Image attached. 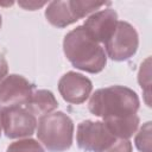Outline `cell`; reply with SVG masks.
<instances>
[{
	"label": "cell",
	"mask_w": 152,
	"mask_h": 152,
	"mask_svg": "<svg viewBox=\"0 0 152 152\" xmlns=\"http://www.w3.org/2000/svg\"><path fill=\"white\" fill-rule=\"evenodd\" d=\"M63 51L72 66L89 74L101 72L107 64L103 48L87 33L83 26H77L65 34Z\"/></svg>",
	"instance_id": "6da1fadb"
},
{
	"label": "cell",
	"mask_w": 152,
	"mask_h": 152,
	"mask_svg": "<svg viewBox=\"0 0 152 152\" xmlns=\"http://www.w3.org/2000/svg\"><path fill=\"white\" fill-rule=\"evenodd\" d=\"M140 101L137 93L124 86H110L94 91L88 102V109L95 116L118 118L137 114Z\"/></svg>",
	"instance_id": "7a4b0ae2"
},
{
	"label": "cell",
	"mask_w": 152,
	"mask_h": 152,
	"mask_svg": "<svg viewBox=\"0 0 152 152\" xmlns=\"http://www.w3.org/2000/svg\"><path fill=\"white\" fill-rule=\"evenodd\" d=\"M37 137L49 152H64L72 145L74 122L63 112H53L40 116Z\"/></svg>",
	"instance_id": "3957f363"
},
{
	"label": "cell",
	"mask_w": 152,
	"mask_h": 152,
	"mask_svg": "<svg viewBox=\"0 0 152 152\" xmlns=\"http://www.w3.org/2000/svg\"><path fill=\"white\" fill-rule=\"evenodd\" d=\"M139 46L137 30L127 21H118L112 37L104 43L106 56L116 62L127 61L133 57Z\"/></svg>",
	"instance_id": "277c9868"
},
{
	"label": "cell",
	"mask_w": 152,
	"mask_h": 152,
	"mask_svg": "<svg viewBox=\"0 0 152 152\" xmlns=\"http://www.w3.org/2000/svg\"><path fill=\"white\" fill-rule=\"evenodd\" d=\"M115 139L103 121L84 120L77 126L76 142L86 152H102Z\"/></svg>",
	"instance_id": "5b68a950"
},
{
	"label": "cell",
	"mask_w": 152,
	"mask_h": 152,
	"mask_svg": "<svg viewBox=\"0 0 152 152\" xmlns=\"http://www.w3.org/2000/svg\"><path fill=\"white\" fill-rule=\"evenodd\" d=\"M1 124L10 139L31 137L37 128V118L23 106L4 107Z\"/></svg>",
	"instance_id": "8992f818"
},
{
	"label": "cell",
	"mask_w": 152,
	"mask_h": 152,
	"mask_svg": "<svg viewBox=\"0 0 152 152\" xmlns=\"http://www.w3.org/2000/svg\"><path fill=\"white\" fill-rule=\"evenodd\" d=\"M34 86L21 75H7L0 82V106H21L25 104L32 93Z\"/></svg>",
	"instance_id": "52a82bcc"
},
{
	"label": "cell",
	"mask_w": 152,
	"mask_h": 152,
	"mask_svg": "<svg viewBox=\"0 0 152 152\" xmlns=\"http://www.w3.org/2000/svg\"><path fill=\"white\" fill-rule=\"evenodd\" d=\"M93 90L91 81L76 71H68L58 81V91L63 100L72 103H83Z\"/></svg>",
	"instance_id": "ba28073f"
},
{
	"label": "cell",
	"mask_w": 152,
	"mask_h": 152,
	"mask_svg": "<svg viewBox=\"0 0 152 152\" xmlns=\"http://www.w3.org/2000/svg\"><path fill=\"white\" fill-rule=\"evenodd\" d=\"M118 21V13L113 8H104L90 14L82 26L95 42L104 44L114 33Z\"/></svg>",
	"instance_id": "9c48e42d"
},
{
	"label": "cell",
	"mask_w": 152,
	"mask_h": 152,
	"mask_svg": "<svg viewBox=\"0 0 152 152\" xmlns=\"http://www.w3.org/2000/svg\"><path fill=\"white\" fill-rule=\"evenodd\" d=\"M46 20L58 28L66 27L77 21L70 0H57L49 2L45 10Z\"/></svg>",
	"instance_id": "30bf717a"
},
{
	"label": "cell",
	"mask_w": 152,
	"mask_h": 152,
	"mask_svg": "<svg viewBox=\"0 0 152 152\" xmlns=\"http://www.w3.org/2000/svg\"><path fill=\"white\" fill-rule=\"evenodd\" d=\"M58 102L52 91L46 89H39L32 93L30 100L25 103V108L34 116H43L52 113L57 109Z\"/></svg>",
	"instance_id": "8fae6325"
},
{
	"label": "cell",
	"mask_w": 152,
	"mask_h": 152,
	"mask_svg": "<svg viewBox=\"0 0 152 152\" xmlns=\"http://www.w3.org/2000/svg\"><path fill=\"white\" fill-rule=\"evenodd\" d=\"M107 128L118 139H129L138 129L140 119L137 114L128 116L106 118L103 119Z\"/></svg>",
	"instance_id": "7c38bea8"
},
{
	"label": "cell",
	"mask_w": 152,
	"mask_h": 152,
	"mask_svg": "<svg viewBox=\"0 0 152 152\" xmlns=\"http://www.w3.org/2000/svg\"><path fill=\"white\" fill-rule=\"evenodd\" d=\"M152 124L151 121H147L142 125V127L139 129V132L135 135L134 144L135 147L140 152H152L151 147V133H152Z\"/></svg>",
	"instance_id": "4fadbf2b"
},
{
	"label": "cell",
	"mask_w": 152,
	"mask_h": 152,
	"mask_svg": "<svg viewBox=\"0 0 152 152\" xmlns=\"http://www.w3.org/2000/svg\"><path fill=\"white\" fill-rule=\"evenodd\" d=\"M6 152H45V150L37 140L26 138L10 144Z\"/></svg>",
	"instance_id": "5bb4252c"
},
{
	"label": "cell",
	"mask_w": 152,
	"mask_h": 152,
	"mask_svg": "<svg viewBox=\"0 0 152 152\" xmlns=\"http://www.w3.org/2000/svg\"><path fill=\"white\" fill-rule=\"evenodd\" d=\"M150 61L151 58L147 57L140 65V69H139V72H138V82L141 87V89L144 90L145 93V102L147 106H151L150 103V86H151V71H150Z\"/></svg>",
	"instance_id": "9a60e30c"
},
{
	"label": "cell",
	"mask_w": 152,
	"mask_h": 152,
	"mask_svg": "<svg viewBox=\"0 0 152 152\" xmlns=\"http://www.w3.org/2000/svg\"><path fill=\"white\" fill-rule=\"evenodd\" d=\"M102 152H132V142L129 139H115Z\"/></svg>",
	"instance_id": "2e32d148"
},
{
	"label": "cell",
	"mask_w": 152,
	"mask_h": 152,
	"mask_svg": "<svg viewBox=\"0 0 152 152\" xmlns=\"http://www.w3.org/2000/svg\"><path fill=\"white\" fill-rule=\"evenodd\" d=\"M18 4H19V6L23 7L24 10H27V11H36V10L43 7L46 2H45V1H40V2H38V1H19Z\"/></svg>",
	"instance_id": "e0dca14e"
},
{
	"label": "cell",
	"mask_w": 152,
	"mask_h": 152,
	"mask_svg": "<svg viewBox=\"0 0 152 152\" xmlns=\"http://www.w3.org/2000/svg\"><path fill=\"white\" fill-rule=\"evenodd\" d=\"M7 72H8V64H7V61H6L5 56L0 52V82L7 76Z\"/></svg>",
	"instance_id": "ac0fdd59"
},
{
	"label": "cell",
	"mask_w": 152,
	"mask_h": 152,
	"mask_svg": "<svg viewBox=\"0 0 152 152\" xmlns=\"http://www.w3.org/2000/svg\"><path fill=\"white\" fill-rule=\"evenodd\" d=\"M2 109L4 107L0 106V137H1V131H2V124H1V115H2Z\"/></svg>",
	"instance_id": "d6986e66"
},
{
	"label": "cell",
	"mask_w": 152,
	"mask_h": 152,
	"mask_svg": "<svg viewBox=\"0 0 152 152\" xmlns=\"http://www.w3.org/2000/svg\"><path fill=\"white\" fill-rule=\"evenodd\" d=\"M1 25H2V19H1V15H0V28H1Z\"/></svg>",
	"instance_id": "ffe728a7"
}]
</instances>
